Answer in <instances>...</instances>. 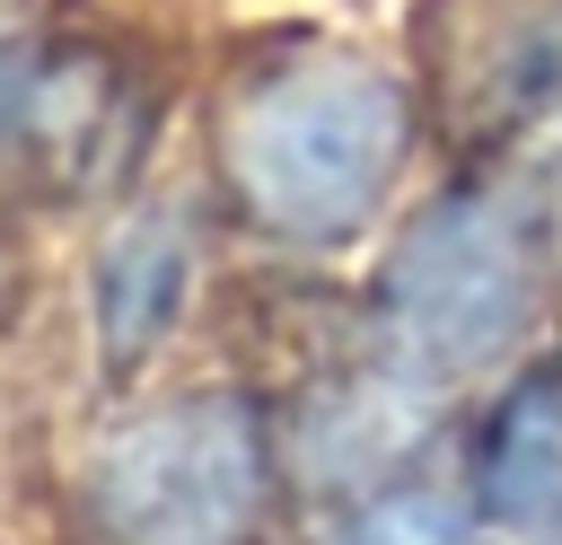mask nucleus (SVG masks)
<instances>
[{"instance_id": "f257e3e1", "label": "nucleus", "mask_w": 562, "mask_h": 545, "mask_svg": "<svg viewBox=\"0 0 562 545\" xmlns=\"http://www.w3.org/2000/svg\"><path fill=\"white\" fill-rule=\"evenodd\" d=\"M404 141L413 114L395 79L360 62H290L263 88H246V105L228 114V176L272 229L351 237L386 202Z\"/></svg>"}, {"instance_id": "f03ea898", "label": "nucleus", "mask_w": 562, "mask_h": 545, "mask_svg": "<svg viewBox=\"0 0 562 545\" xmlns=\"http://www.w3.org/2000/svg\"><path fill=\"white\" fill-rule=\"evenodd\" d=\"M378 316H386V343L404 369L465 378V369L501 360L536 316V255H527L518 220L483 193L430 202L386 255Z\"/></svg>"}, {"instance_id": "7ed1b4c3", "label": "nucleus", "mask_w": 562, "mask_h": 545, "mask_svg": "<svg viewBox=\"0 0 562 545\" xmlns=\"http://www.w3.org/2000/svg\"><path fill=\"white\" fill-rule=\"evenodd\" d=\"M105 545H237L263 510V431L228 396H193L105 440L88 466Z\"/></svg>"}, {"instance_id": "20e7f679", "label": "nucleus", "mask_w": 562, "mask_h": 545, "mask_svg": "<svg viewBox=\"0 0 562 545\" xmlns=\"http://www.w3.org/2000/svg\"><path fill=\"white\" fill-rule=\"evenodd\" d=\"M132 141V105L105 53H70V44H0V149L26 158L53 185H97L114 167V149Z\"/></svg>"}, {"instance_id": "39448f33", "label": "nucleus", "mask_w": 562, "mask_h": 545, "mask_svg": "<svg viewBox=\"0 0 562 545\" xmlns=\"http://www.w3.org/2000/svg\"><path fill=\"white\" fill-rule=\"evenodd\" d=\"M483 501L518 527L562 519V360L527 369V387L483 431Z\"/></svg>"}, {"instance_id": "423d86ee", "label": "nucleus", "mask_w": 562, "mask_h": 545, "mask_svg": "<svg viewBox=\"0 0 562 545\" xmlns=\"http://www.w3.org/2000/svg\"><path fill=\"white\" fill-rule=\"evenodd\" d=\"M184 272H193V255H184V237H176L167 220H132V229L105 246V264H97V334H105L114 360H140V352L176 325Z\"/></svg>"}, {"instance_id": "0eeeda50", "label": "nucleus", "mask_w": 562, "mask_h": 545, "mask_svg": "<svg viewBox=\"0 0 562 545\" xmlns=\"http://www.w3.org/2000/svg\"><path fill=\"white\" fill-rule=\"evenodd\" d=\"M404 440H413V396H395L386 378H360L307 413V457L334 475H378Z\"/></svg>"}, {"instance_id": "6e6552de", "label": "nucleus", "mask_w": 562, "mask_h": 545, "mask_svg": "<svg viewBox=\"0 0 562 545\" xmlns=\"http://www.w3.org/2000/svg\"><path fill=\"white\" fill-rule=\"evenodd\" d=\"M351 545H474V536H465V519H457L448 501H430V492H386V501L351 527Z\"/></svg>"}, {"instance_id": "1a4fd4ad", "label": "nucleus", "mask_w": 562, "mask_h": 545, "mask_svg": "<svg viewBox=\"0 0 562 545\" xmlns=\"http://www.w3.org/2000/svg\"><path fill=\"white\" fill-rule=\"evenodd\" d=\"M518 545H527V536H518ZM536 545H562V536H536Z\"/></svg>"}]
</instances>
